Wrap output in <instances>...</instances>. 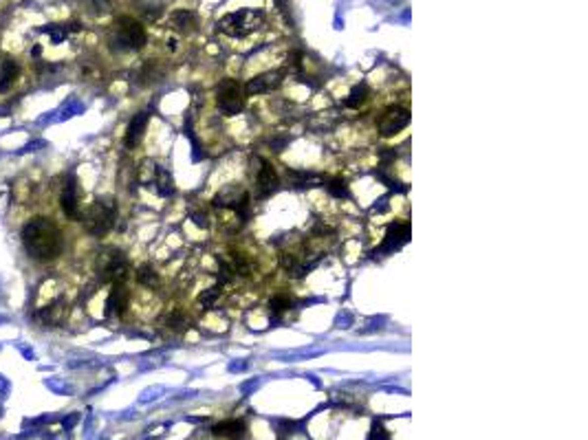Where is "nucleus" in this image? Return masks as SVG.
<instances>
[{"label":"nucleus","instance_id":"7","mask_svg":"<svg viewBox=\"0 0 588 440\" xmlns=\"http://www.w3.org/2000/svg\"><path fill=\"white\" fill-rule=\"evenodd\" d=\"M407 124H410V110L401 108V106H390L379 115L377 130L381 132L383 136H392V135H397V132H401Z\"/></svg>","mask_w":588,"mask_h":440},{"label":"nucleus","instance_id":"16","mask_svg":"<svg viewBox=\"0 0 588 440\" xmlns=\"http://www.w3.org/2000/svg\"><path fill=\"white\" fill-rule=\"evenodd\" d=\"M214 434L225 438H240L245 434V423L243 420H222L214 427Z\"/></svg>","mask_w":588,"mask_h":440},{"label":"nucleus","instance_id":"2","mask_svg":"<svg viewBox=\"0 0 588 440\" xmlns=\"http://www.w3.org/2000/svg\"><path fill=\"white\" fill-rule=\"evenodd\" d=\"M264 20V13L260 9H240V11L234 13H227V16L220 18L218 22V29H220L225 35L231 37H243L247 33L256 31Z\"/></svg>","mask_w":588,"mask_h":440},{"label":"nucleus","instance_id":"22","mask_svg":"<svg viewBox=\"0 0 588 440\" xmlns=\"http://www.w3.org/2000/svg\"><path fill=\"white\" fill-rule=\"evenodd\" d=\"M366 97H368L366 86H355L353 91H350L348 99L344 102V106H346V108H359L364 102H366Z\"/></svg>","mask_w":588,"mask_h":440},{"label":"nucleus","instance_id":"5","mask_svg":"<svg viewBox=\"0 0 588 440\" xmlns=\"http://www.w3.org/2000/svg\"><path fill=\"white\" fill-rule=\"evenodd\" d=\"M216 106L222 115H238L245 106V91L236 79H222L216 86Z\"/></svg>","mask_w":588,"mask_h":440},{"label":"nucleus","instance_id":"11","mask_svg":"<svg viewBox=\"0 0 588 440\" xmlns=\"http://www.w3.org/2000/svg\"><path fill=\"white\" fill-rule=\"evenodd\" d=\"M410 240V225L407 222H395V225L388 227L386 231V240H383L381 249L379 251L381 253H390V251H397L399 247Z\"/></svg>","mask_w":588,"mask_h":440},{"label":"nucleus","instance_id":"1","mask_svg":"<svg viewBox=\"0 0 588 440\" xmlns=\"http://www.w3.org/2000/svg\"><path fill=\"white\" fill-rule=\"evenodd\" d=\"M22 244L37 262H51L64 249V236L60 227L49 218H33L22 229Z\"/></svg>","mask_w":588,"mask_h":440},{"label":"nucleus","instance_id":"14","mask_svg":"<svg viewBox=\"0 0 588 440\" xmlns=\"http://www.w3.org/2000/svg\"><path fill=\"white\" fill-rule=\"evenodd\" d=\"M108 315H121L126 310L128 306V291L124 284H115L110 291V295H108Z\"/></svg>","mask_w":588,"mask_h":440},{"label":"nucleus","instance_id":"23","mask_svg":"<svg viewBox=\"0 0 588 440\" xmlns=\"http://www.w3.org/2000/svg\"><path fill=\"white\" fill-rule=\"evenodd\" d=\"M326 189H329V194L335 198H348V185H346V181H341V178H331V181L326 183Z\"/></svg>","mask_w":588,"mask_h":440},{"label":"nucleus","instance_id":"3","mask_svg":"<svg viewBox=\"0 0 588 440\" xmlns=\"http://www.w3.org/2000/svg\"><path fill=\"white\" fill-rule=\"evenodd\" d=\"M146 44V29L135 18H119L110 33V46L119 51H137Z\"/></svg>","mask_w":588,"mask_h":440},{"label":"nucleus","instance_id":"15","mask_svg":"<svg viewBox=\"0 0 588 440\" xmlns=\"http://www.w3.org/2000/svg\"><path fill=\"white\" fill-rule=\"evenodd\" d=\"M18 73H20V68L13 60L0 62V93H7L11 88V84L18 79Z\"/></svg>","mask_w":588,"mask_h":440},{"label":"nucleus","instance_id":"10","mask_svg":"<svg viewBox=\"0 0 588 440\" xmlns=\"http://www.w3.org/2000/svg\"><path fill=\"white\" fill-rule=\"evenodd\" d=\"M104 277L110 280L112 284H124L128 277V262L124 258V253L119 251H110L106 255V264H104Z\"/></svg>","mask_w":588,"mask_h":440},{"label":"nucleus","instance_id":"6","mask_svg":"<svg viewBox=\"0 0 588 440\" xmlns=\"http://www.w3.org/2000/svg\"><path fill=\"white\" fill-rule=\"evenodd\" d=\"M214 207L218 209H231L240 218H247L249 209V194L243 189V185H227L214 196Z\"/></svg>","mask_w":588,"mask_h":440},{"label":"nucleus","instance_id":"25","mask_svg":"<svg viewBox=\"0 0 588 440\" xmlns=\"http://www.w3.org/2000/svg\"><path fill=\"white\" fill-rule=\"evenodd\" d=\"M168 326L172 330H185L187 328V317L181 313V310H172L168 315Z\"/></svg>","mask_w":588,"mask_h":440},{"label":"nucleus","instance_id":"26","mask_svg":"<svg viewBox=\"0 0 588 440\" xmlns=\"http://www.w3.org/2000/svg\"><path fill=\"white\" fill-rule=\"evenodd\" d=\"M370 440H388L386 429L381 427L379 423H372V432H370Z\"/></svg>","mask_w":588,"mask_h":440},{"label":"nucleus","instance_id":"4","mask_svg":"<svg viewBox=\"0 0 588 440\" xmlns=\"http://www.w3.org/2000/svg\"><path fill=\"white\" fill-rule=\"evenodd\" d=\"M117 218V207L112 201H97L88 207V211L84 214V225L86 231L93 236H106L112 229Z\"/></svg>","mask_w":588,"mask_h":440},{"label":"nucleus","instance_id":"13","mask_svg":"<svg viewBox=\"0 0 588 440\" xmlns=\"http://www.w3.org/2000/svg\"><path fill=\"white\" fill-rule=\"evenodd\" d=\"M148 119H150L148 112H137V115L130 119L128 130H126V145L128 148H132V145L139 143V139L144 136L146 126H148Z\"/></svg>","mask_w":588,"mask_h":440},{"label":"nucleus","instance_id":"24","mask_svg":"<svg viewBox=\"0 0 588 440\" xmlns=\"http://www.w3.org/2000/svg\"><path fill=\"white\" fill-rule=\"evenodd\" d=\"M218 297H220V286H212V288H207V291L201 293V297H198V304L205 306V308H212Z\"/></svg>","mask_w":588,"mask_h":440},{"label":"nucleus","instance_id":"17","mask_svg":"<svg viewBox=\"0 0 588 440\" xmlns=\"http://www.w3.org/2000/svg\"><path fill=\"white\" fill-rule=\"evenodd\" d=\"M229 269H231V273H238V275H243V277H247L249 273H251V262L247 260V255L245 253H240V251H231V255H229Z\"/></svg>","mask_w":588,"mask_h":440},{"label":"nucleus","instance_id":"27","mask_svg":"<svg viewBox=\"0 0 588 440\" xmlns=\"http://www.w3.org/2000/svg\"><path fill=\"white\" fill-rule=\"evenodd\" d=\"M75 420H77V416H69V418L64 420V427H71V425H75Z\"/></svg>","mask_w":588,"mask_h":440},{"label":"nucleus","instance_id":"20","mask_svg":"<svg viewBox=\"0 0 588 440\" xmlns=\"http://www.w3.org/2000/svg\"><path fill=\"white\" fill-rule=\"evenodd\" d=\"M291 306H293V300L287 295V293H278V295H273L271 302H269V310H271V315L287 313Z\"/></svg>","mask_w":588,"mask_h":440},{"label":"nucleus","instance_id":"21","mask_svg":"<svg viewBox=\"0 0 588 440\" xmlns=\"http://www.w3.org/2000/svg\"><path fill=\"white\" fill-rule=\"evenodd\" d=\"M194 22H196V18H194V13L192 11H177L172 16V25L177 27V29H181V31H189L194 27Z\"/></svg>","mask_w":588,"mask_h":440},{"label":"nucleus","instance_id":"12","mask_svg":"<svg viewBox=\"0 0 588 440\" xmlns=\"http://www.w3.org/2000/svg\"><path fill=\"white\" fill-rule=\"evenodd\" d=\"M60 203H62V209L69 218H73V220L82 218V216H79V201H77V183H75L73 178L66 183Z\"/></svg>","mask_w":588,"mask_h":440},{"label":"nucleus","instance_id":"18","mask_svg":"<svg viewBox=\"0 0 588 440\" xmlns=\"http://www.w3.org/2000/svg\"><path fill=\"white\" fill-rule=\"evenodd\" d=\"M154 183H156V189H159L161 196H170V194L174 192L172 178H170V174L165 172L163 168H154Z\"/></svg>","mask_w":588,"mask_h":440},{"label":"nucleus","instance_id":"9","mask_svg":"<svg viewBox=\"0 0 588 440\" xmlns=\"http://www.w3.org/2000/svg\"><path fill=\"white\" fill-rule=\"evenodd\" d=\"M284 79V70H269V73H262L258 77H254L251 82L245 86V93L247 95H267L282 84Z\"/></svg>","mask_w":588,"mask_h":440},{"label":"nucleus","instance_id":"8","mask_svg":"<svg viewBox=\"0 0 588 440\" xmlns=\"http://www.w3.org/2000/svg\"><path fill=\"white\" fill-rule=\"evenodd\" d=\"M278 185H280V178H278L276 168H273L271 163H267V161H260V168H258V172H256V189H258V196L260 198L271 196L278 189Z\"/></svg>","mask_w":588,"mask_h":440},{"label":"nucleus","instance_id":"19","mask_svg":"<svg viewBox=\"0 0 588 440\" xmlns=\"http://www.w3.org/2000/svg\"><path fill=\"white\" fill-rule=\"evenodd\" d=\"M137 280H139V284H144V286H148V288L159 286V275H156V271L150 267V264H144V267L137 269Z\"/></svg>","mask_w":588,"mask_h":440}]
</instances>
